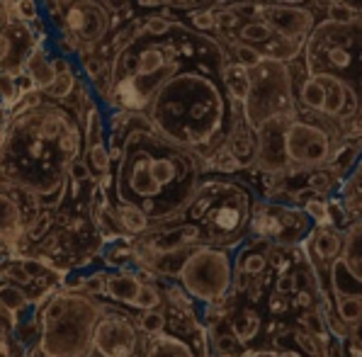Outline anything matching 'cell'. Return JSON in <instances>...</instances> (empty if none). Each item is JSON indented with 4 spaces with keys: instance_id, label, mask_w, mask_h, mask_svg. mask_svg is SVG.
Here are the masks:
<instances>
[{
    "instance_id": "obj_20",
    "label": "cell",
    "mask_w": 362,
    "mask_h": 357,
    "mask_svg": "<svg viewBox=\"0 0 362 357\" xmlns=\"http://www.w3.org/2000/svg\"><path fill=\"white\" fill-rule=\"evenodd\" d=\"M115 209H117L119 224H122V228H124L127 236L139 238V236H144V233H148L153 228L151 216H148L144 209L134 207V204H115Z\"/></svg>"
},
{
    "instance_id": "obj_18",
    "label": "cell",
    "mask_w": 362,
    "mask_h": 357,
    "mask_svg": "<svg viewBox=\"0 0 362 357\" xmlns=\"http://www.w3.org/2000/svg\"><path fill=\"white\" fill-rule=\"evenodd\" d=\"M148 270H132V267H119V270H110L107 280V299L115 304L129 306V309H139V299L146 287Z\"/></svg>"
},
{
    "instance_id": "obj_32",
    "label": "cell",
    "mask_w": 362,
    "mask_h": 357,
    "mask_svg": "<svg viewBox=\"0 0 362 357\" xmlns=\"http://www.w3.org/2000/svg\"><path fill=\"white\" fill-rule=\"evenodd\" d=\"M362 13H358L355 8L350 5H343V3H328L326 8V20H333V22H350L355 18H360Z\"/></svg>"
},
{
    "instance_id": "obj_41",
    "label": "cell",
    "mask_w": 362,
    "mask_h": 357,
    "mask_svg": "<svg viewBox=\"0 0 362 357\" xmlns=\"http://www.w3.org/2000/svg\"><path fill=\"white\" fill-rule=\"evenodd\" d=\"M360 122H362V107H360Z\"/></svg>"
},
{
    "instance_id": "obj_11",
    "label": "cell",
    "mask_w": 362,
    "mask_h": 357,
    "mask_svg": "<svg viewBox=\"0 0 362 357\" xmlns=\"http://www.w3.org/2000/svg\"><path fill=\"white\" fill-rule=\"evenodd\" d=\"M316 228V221L306 214L302 204H285L260 199L253 207L250 219V233L263 238L270 245L282 248H299L309 238V233Z\"/></svg>"
},
{
    "instance_id": "obj_40",
    "label": "cell",
    "mask_w": 362,
    "mask_h": 357,
    "mask_svg": "<svg viewBox=\"0 0 362 357\" xmlns=\"http://www.w3.org/2000/svg\"><path fill=\"white\" fill-rule=\"evenodd\" d=\"M272 3H285V5H304L309 0H272Z\"/></svg>"
},
{
    "instance_id": "obj_4",
    "label": "cell",
    "mask_w": 362,
    "mask_h": 357,
    "mask_svg": "<svg viewBox=\"0 0 362 357\" xmlns=\"http://www.w3.org/2000/svg\"><path fill=\"white\" fill-rule=\"evenodd\" d=\"M211 37L202 30L173 22L165 32L151 35L141 27L117 49L110 64V86L105 98L115 110L144 112L153 95L190 61Z\"/></svg>"
},
{
    "instance_id": "obj_19",
    "label": "cell",
    "mask_w": 362,
    "mask_h": 357,
    "mask_svg": "<svg viewBox=\"0 0 362 357\" xmlns=\"http://www.w3.org/2000/svg\"><path fill=\"white\" fill-rule=\"evenodd\" d=\"M25 76L30 78V83L39 90H44L47 86H52L54 78H57V66H54V57H49L47 47L39 42V47L35 49V54L30 57L25 66Z\"/></svg>"
},
{
    "instance_id": "obj_26",
    "label": "cell",
    "mask_w": 362,
    "mask_h": 357,
    "mask_svg": "<svg viewBox=\"0 0 362 357\" xmlns=\"http://www.w3.org/2000/svg\"><path fill=\"white\" fill-rule=\"evenodd\" d=\"M165 306L163 309H146V311H139L136 321L139 328H141L144 336H156V333L165 331L168 328V314H165Z\"/></svg>"
},
{
    "instance_id": "obj_7",
    "label": "cell",
    "mask_w": 362,
    "mask_h": 357,
    "mask_svg": "<svg viewBox=\"0 0 362 357\" xmlns=\"http://www.w3.org/2000/svg\"><path fill=\"white\" fill-rule=\"evenodd\" d=\"M306 74L333 76L348 90L341 119H353L362 107V15L350 22H316L304 44Z\"/></svg>"
},
{
    "instance_id": "obj_10",
    "label": "cell",
    "mask_w": 362,
    "mask_h": 357,
    "mask_svg": "<svg viewBox=\"0 0 362 357\" xmlns=\"http://www.w3.org/2000/svg\"><path fill=\"white\" fill-rule=\"evenodd\" d=\"M243 119L250 129H258L267 119L277 115L297 112V100H294L292 74H289L287 61L265 57L255 69H250V90L243 100Z\"/></svg>"
},
{
    "instance_id": "obj_35",
    "label": "cell",
    "mask_w": 362,
    "mask_h": 357,
    "mask_svg": "<svg viewBox=\"0 0 362 357\" xmlns=\"http://www.w3.org/2000/svg\"><path fill=\"white\" fill-rule=\"evenodd\" d=\"M216 15V25H219V30H233V27L238 25V13L236 10H219Z\"/></svg>"
},
{
    "instance_id": "obj_30",
    "label": "cell",
    "mask_w": 362,
    "mask_h": 357,
    "mask_svg": "<svg viewBox=\"0 0 362 357\" xmlns=\"http://www.w3.org/2000/svg\"><path fill=\"white\" fill-rule=\"evenodd\" d=\"M233 59H236L238 64L246 66V69H255V66L265 59V54L260 52L255 44L243 42V44H233Z\"/></svg>"
},
{
    "instance_id": "obj_28",
    "label": "cell",
    "mask_w": 362,
    "mask_h": 357,
    "mask_svg": "<svg viewBox=\"0 0 362 357\" xmlns=\"http://www.w3.org/2000/svg\"><path fill=\"white\" fill-rule=\"evenodd\" d=\"M333 304H336L338 316L348 326H353V323H358L362 319V297H338L333 299Z\"/></svg>"
},
{
    "instance_id": "obj_21",
    "label": "cell",
    "mask_w": 362,
    "mask_h": 357,
    "mask_svg": "<svg viewBox=\"0 0 362 357\" xmlns=\"http://www.w3.org/2000/svg\"><path fill=\"white\" fill-rule=\"evenodd\" d=\"M224 81H226L229 93L243 105V100L248 98V90H250V69L238 64V61L229 59V64H226V69H224Z\"/></svg>"
},
{
    "instance_id": "obj_16",
    "label": "cell",
    "mask_w": 362,
    "mask_h": 357,
    "mask_svg": "<svg viewBox=\"0 0 362 357\" xmlns=\"http://www.w3.org/2000/svg\"><path fill=\"white\" fill-rule=\"evenodd\" d=\"M207 338L209 331H204V326L194 328L190 336H180L168 326L156 336L144 338L141 357H209Z\"/></svg>"
},
{
    "instance_id": "obj_22",
    "label": "cell",
    "mask_w": 362,
    "mask_h": 357,
    "mask_svg": "<svg viewBox=\"0 0 362 357\" xmlns=\"http://www.w3.org/2000/svg\"><path fill=\"white\" fill-rule=\"evenodd\" d=\"M0 299H3V306H8V309L18 311V314H32V311L37 309V304L32 301L30 294L25 292L22 287L13 282H3V289H0Z\"/></svg>"
},
{
    "instance_id": "obj_5",
    "label": "cell",
    "mask_w": 362,
    "mask_h": 357,
    "mask_svg": "<svg viewBox=\"0 0 362 357\" xmlns=\"http://www.w3.org/2000/svg\"><path fill=\"white\" fill-rule=\"evenodd\" d=\"M258 156L255 168L265 175L309 172L331 165L338 148L333 129L319 122L304 119L299 112L277 115L255 129Z\"/></svg>"
},
{
    "instance_id": "obj_34",
    "label": "cell",
    "mask_w": 362,
    "mask_h": 357,
    "mask_svg": "<svg viewBox=\"0 0 362 357\" xmlns=\"http://www.w3.org/2000/svg\"><path fill=\"white\" fill-rule=\"evenodd\" d=\"M192 22H194V27L197 30H202V32H211V30H219V25H216V15L214 13H197V15H192Z\"/></svg>"
},
{
    "instance_id": "obj_8",
    "label": "cell",
    "mask_w": 362,
    "mask_h": 357,
    "mask_svg": "<svg viewBox=\"0 0 362 357\" xmlns=\"http://www.w3.org/2000/svg\"><path fill=\"white\" fill-rule=\"evenodd\" d=\"M69 292L71 297L64 314L42 326L37 348L42 350L44 357L88 355L93 350V336H95V326L105 304H100L93 294L78 292V289H69Z\"/></svg>"
},
{
    "instance_id": "obj_24",
    "label": "cell",
    "mask_w": 362,
    "mask_h": 357,
    "mask_svg": "<svg viewBox=\"0 0 362 357\" xmlns=\"http://www.w3.org/2000/svg\"><path fill=\"white\" fill-rule=\"evenodd\" d=\"M86 158H88V165H90L95 175H107V172L112 170V163H115V160H112V153H110L107 141H95V144H90V146H88Z\"/></svg>"
},
{
    "instance_id": "obj_37",
    "label": "cell",
    "mask_w": 362,
    "mask_h": 357,
    "mask_svg": "<svg viewBox=\"0 0 362 357\" xmlns=\"http://www.w3.org/2000/svg\"><path fill=\"white\" fill-rule=\"evenodd\" d=\"M348 340H350V343H355V345H360V348H362V319H360L358 323H353V326H350V336H348Z\"/></svg>"
},
{
    "instance_id": "obj_17",
    "label": "cell",
    "mask_w": 362,
    "mask_h": 357,
    "mask_svg": "<svg viewBox=\"0 0 362 357\" xmlns=\"http://www.w3.org/2000/svg\"><path fill=\"white\" fill-rule=\"evenodd\" d=\"M39 47L30 22L13 18L3 25V74L25 76V66Z\"/></svg>"
},
{
    "instance_id": "obj_6",
    "label": "cell",
    "mask_w": 362,
    "mask_h": 357,
    "mask_svg": "<svg viewBox=\"0 0 362 357\" xmlns=\"http://www.w3.org/2000/svg\"><path fill=\"white\" fill-rule=\"evenodd\" d=\"M255 202L258 199L250 192V187L233 177H226V172L221 177L204 175L192 202L173 221L194 224L202 233V243L238 248L250 233Z\"/></svg>"
},
{
    "instance_id": "obj_9",
    "label": "cell",
    "mask_w": 362,
    "mask_h": 357,
    "mask_svg": "<svg viewBox=\"0 0 362 357\" xmlns=\"http://www.w3.org/2000/svg\"><path fill=\"white\" fill-rule=\"evenodd\" d=\"M233 250L209 243L192 245L175 282L202 306L221 304L233 292Z\"/></svg>"
},
{
    "instance_id": "obj_25",
    "label": "cell",
    "mask_w": 362,
    "mask_h": 357,
    "mask_svg": "<svg viewBox=\"0 0 362 357\" xmlns=\"http://www.w3.org/2000/svg\"><path fill=\"white\" fill-rule=\"evenodd\" d=\"M238 37L243 39V42H248V44H265V42H270V39H275V30H272L270 25H267L265 20H260V18H253V20H248L246 25L241 27V32H238Z\"/></svg>"
},
{
    "instance_id": "obj_2",
    "label": "cell",
    "mask_w": 362,
    "mask_h": 357,
    "mask_svg": "<svg viewBox=\"0 0 362 357\" xmlns=\"http://www.w3.org/2000/svg\"><path fill=\"white\" fill-rule=\"evenodd\" d=\"M226 64L229 57L224 47L209 39L144 110L160 134L192 148L204 160L229 144L243 119L241 103L226 88Z\"/></svg>"
},
{
    "instance_id": "obj_33",
    "label": "cell",
    "mask_w": 362,
    "mask_h": 357,
    "mask_svg": "<svg viewBox=\"0 0 362 357\" xmlns=\"http://www.w3.org/2000/svg\"><path fill=\"white\" fill-rule=\"evenodd\" d=\"M15 10H18V18L27 20V22H37V18H39L37 0H15Z\"/></svg>"
},
{
    "instance_id": "obj_3",
    "label": "cell",
    "mask_w": 362,
    "mask_h": 357,
    "mask_svg": "<svg viewBox=\"0 0 362 357\" xmlns=\"http://www.w3.org/2000/svg\"><path fill=\"white\" fill-rule=\"evenodd\" d=\"M81 151L83 134L69 110L49 100L22 105L3 127V182L32 189L44 207L59 209Z\"/></svg>"
},
{
    "instance_id": "obj_12",
    "label": "cell",
    "mask_w": 362,
    "mask_h": 357,
    "mask_svg": "<svg viewBox=\"0 0 362 357\" xmlns=\"http://www.w3.org/2000/svg\"><path fill=\"white\" fill-rule=\"evenodd\" d=\"M144 338L136 316L105 304L93 336V350L103 357H139Z\"/></svg>"
},
{
    "instance_id": "obj_13",
    "label": "cell",
    "mask_w": 362,
    "mask_h": 357,
    "mask_svg": "<svg viewBox=\"0 0 362 357\" xmlns=\"http://www.w3.org/2000/svg\"><path fill=\"white\" fill-rule=\"evenodd\" d=\"M331 297H362V219L343 228V250L331 267Z\"/></svg>"
},
{
    "instance_id": "obj_29",
    "label": "cell",
    "mask_w": 362,
    "mask_h": 357,
    "mask_svg": "<svg viewBox=\"0 0 362 357\" xmlns=\"http://www.w3.org/2000/svg\"><path fill=\"white\" fill-rule=\"evenodd\" d=\"M306 214L316 221V226H333L331 224V202L326 199V194H319V197L309 199L304 204Z\"/></svg>"
},
{
    "instance_id": "obj_27",
    "label": "cell",
    "mask_w": 362,
    "mask_h": 357,
    "mask_svg": "<svg viewBox=\"0 0 362 357\" xmlns=\"http://www.w3.org/2000/svg\"><path fill=\"white\" fill-rule=\"evenodd\" d=\"M74 86H76V76H74V69H64V71H57V78H54L52 86L44 88V95L52 100H64L74 93Z\"/></svg>"
},
{
    "instance_id": "obj_15",
    "label": "cell",
    "mask_w": 362,
    "mask_h": 357,
    "mask_svg": "<svg viewBox=\"0 0 362 357\" xmlns=\"http://www.w3.org/2000/svg\"><path fill=\"white\" fill-rule=\"evenodd\" d=\"M64 22L83 44H98L110 30L103 0H64Z\"/></svg>"
},
{
    "instance_id": "obj_1",
    "label": "cell",
    "mask_w": 362,
    "mask_h": 357,
    "mask_svg": "<svg viewBox=\"0 0 362 357\" xmlns=\"http://www.w3.org/2000/svg\"><path fill=\"white\" fill-rule=\"evenodd\" d=\"M107 146L115 160V204L144 209L153 226L177 219L207 172L202 156L160 134L144 112L115 110Z\"/></svg>"
},
{
    "instance_id": "obj_14",
    "label": "cell",
    "mask_w": 362,
    "mask_h": 357,
    "mask_svg": "<svg viewBox=\"0 0 362 357\" xmlns=\"http://www.w3.org/2000/svg\"><path fill=\"white\" fill-rule=\"evenodd\" d=\"M255 18L265 20L275 30L277 37L289 42H304L314 32L316 18L304 5H285V3H267L255 5Z\"/></svg>"
},
{
    "instance_id": "obj_23",
    "label": "cell",
    "mask_w": 362,
    "mask_h": 357,
    "mask_svg": "<svg viewBox=\"0 0 362 357\" xmlns=\"http://www.w3.org/2000/svg\"><path fill=\"white\" fill-rule=\"evenodd\" d=\"M299 98H302V105L314 112H324V105H326V88L319 78L309 76L306 81L302 83V90H299Z\"/></svg>"
},
{
    "instance_id": "obj_36",
    "label": "cell",
    "mask_w": 362,
    "mask_h": 357,
    "mask_svg": "<svg viewBox=\"0 0 362 357\" xmlns=\"http://www.w3.org/2000/svg\"><path fill=\"white\" fill-rule=\"evenodd\" d=\"M136 5L144 10H156V8H170V5H177V0H136Z\"/></svg>"
},
{
    "instance_id": "obj_31",
    "label": "cell",
    "mask_w": 362,
    "mask_h": 357,
    "mask_svg": "<svg viewBox=\"0 0 362 357\" xmlns=\"http://www.w3.org/2000/svg\"><path fill=\"white\" fill-rule=\"evenodd\" d=\"M0 88H3V110H13L20 100V90H18V76L13 74H3V81H0Z\"/></svg>"
},
{
    "instance_id": "obj_38",
    "label": "cell",
    "mask_w": 362,
    "mask_h": 357,
    "mask_svg": "<svg viewBox=\"0 0 362 357\" xmlns=\"http://www.w3.org/2000/svg\"><path fill=\"white\" fill-rule=\"evenodd\" d=\"M246 357H275V348H260V350H248Z\"/></svg>"
},
{
    "instance_id": "obj_39",
    "label": "cell",
    "mask_w": 362,
    "mask_h": 357,
    "mask_svg": "<svg viewBox=\"0 0 362 357\" xmlns=\"http://www.w3.org/2000/svg\"><path fill=\"white\" fill-rule=\"evenodd\" d=\"M328 3H343V5H350V8H355L358 13H362V0H328Z\"/></svg>"
}]
</instances>
